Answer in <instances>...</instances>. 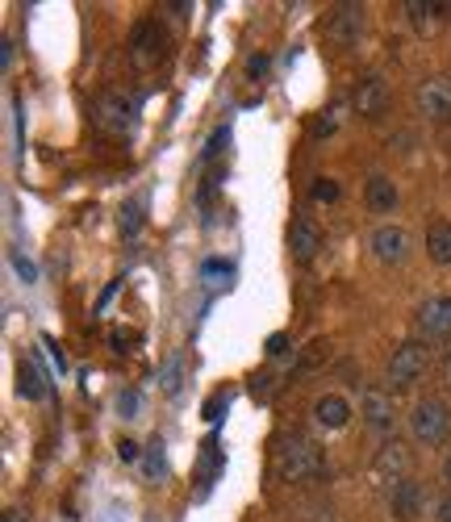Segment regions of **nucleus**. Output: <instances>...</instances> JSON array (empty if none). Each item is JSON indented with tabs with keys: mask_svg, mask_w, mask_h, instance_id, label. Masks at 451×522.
Wrapping results in <instances>:
<instances>
[{
	"mask_svg": "<svg viewBox=\"0 0 451 522\" xmlns=\"http://www.w3.org/2000/svg\"><path fill=\"white\" fill-rule=\"evenodd\" d=\"M443 481L451 485V452H447V460H443Z\"/></svg>",
	"mask_w": 451,
	"mask_h": 522,
	"instance_id": "c9c22d12",
	"label": "nucleus"
},
{
	"mask_svg": "<svg viewBox=\"0 0 451 522\" xmlns=\"http://www.w3.org/2000/svg\"><path fill=\"white\" fill-rule=\"evenodd\" d=\"M130 113H134V105H130L126 97H101L97 122H101L105 130H113V134H126V130H130Z\"/></svg>",
	"mask_w": 451,
	"mask_h": 522,
	"instance_id": "dca6fc26",
	"label": "nucleus"
},
{
	"mask_svg": "<svg viewBox=\"0 0 451 522\" xmlns=\"http://www.w3.org/2000/svg\"><path fill=\"white\" fill-rule=\"evenodd\" d=\"M318 251H322V226L301 213V218L289 226V255H293V264H314Z\"/></svg>",
	"mask_w": 451,
	"mask_h": 522,
	"instance_id": "6e6552de",
	"label": "nucleus"
},
{
	"mask_svg": "<svg viewBox=\"0 0 451 522\" xmlns=\"http://www.w3.org/2000/svg\"><path fill=\"white\" fill-rule=\"evenodd\" d=\"M42 347H51V360L59 364V372H67V355H63V351H59V347H55L51 339H42Z\"/></svg>",
	"mask_w": 451,
	"mask_h": 522,
	"instance_id": "7c9ffc66",
	"label": "nucleus"
},
{
	"mask_svg": "<svg viewBox=\"0 0 451 522\" xmlns=\"http://www.w3.org/2000/svg\"><path fill=\"white\" fill-rule=\"evenodd\" d=\"M360 30H364V5H339L335 17H330V38L339 46L360 42Z\"/></svg>",
	"mask_w": 451,
	"mask_h": 522,
	"instance_id": "4468645a",
	"label": "nucleus"
},
{
	"mask_svg": "<svg viewBox=\"0 0 451 522\" xmlns=\"http://www.w3.org/2000/svg\"><path fill=\"white\" fill-rule=\"evenodd\" d=\"M351 109L364 117V122H381L389 113V84L381 76H364L351 92Z\"/></svg>",
	"mask_w": 451,
	"mask_h": 522,
	"instance_id": "0eeeda50",
	"label": "nucleus"
},
{
	"mask_svg": "<svg viewBox=\"0 0 451 522\" xmlns=\"http://www.w3.org/2000/svg\"><path fill=\"white\" fill-rule=\"evenodd\" d=\"M426 368H431V347H426L422 339H406L393 355H389V393H406V389H414L422 376H426Z\"/></svg>",
	"mask_w": 451,
	"mask_h": 522,
	"instance_id": "f03ea898",
	"label": "nucleus"
},
{
	"mask_svg": "<svg viewBox=\"0 0 451 522\" xmlns=\"http://www.w3.org/2000/svg\"><path fill=\"white\" fill-rule=\"evenodd\" d=\"M447 431H451V410L443 406L439 397H422L418 406L410 410V435H414V443L435 447V443L447 439Z\"/></svg>",
	"mask_w": 451,
	"mask_h": 522,
	"instance_id": "7ed1b4c3",
	"label": "nucleus"
},
{
	"mask_svg": "<svg viewBox=\"0 0 451 522\" xmlns=\"http://www.w3.org/2000/svg\"><path fill=\"white\" fill-rule=\"evenodd\" d=\"M13 268L21 272V280H26V284H34V280H38V268L30 264V259H26V255H13Z\"/></svg>",
	"mask_w": 451,
	"mask_h": 522,
	"instance_id": "c85d7f7f",
	"label": "nucleus"
},
{
	"mask_svg": "<svg viewBox=\"0 0 451 522\" xmlns=\"http://www.w3.org/2000/svg\"><path fill=\"white\" fill-rule=\"evenodd\" d=\"M439 9H443V5H435V0H431V5H422V0H410V5H406V13H410V21H414L418 34H435V30H439V21H443Z\"/></svg>",
	"mask_w": 451,
	"mask_h": 522,
	"instance_id": "6ab92c4d",
	"label": "nucleus"
},
{
	"mask_svg": "<svg viewBox=\"0 0 451 522\" xmlns=\"http://www.w3.org/2000/svg\"><path fill=\"white\" fill-rule=\"evenodd\" d=\"M138 406H142V393L138 389H126L122 397H117V410H122V418H138Z\"/></svg>",
	"mask_w": 451,
	"mask_h": 522,
	"instance_id": "393cba45",
	"label": "nucleus"
},
{
	"mask_svg": "<svg viewBox=\"0 0 451 522\" xmlns=\"http://www.w3.org/2000/svg\"><path fill=\"white\" fill-rule=\"evenodd\" d=\"M314 422L322 426V431H343V426L351 422V406L343 393H322L314 401Z\"/></svg>",
	"mask_w": 451,
	"mask_h": 522,
	"instance_id": "ddd939ff",
	"label": "nucleus"
},
{
	"mask_svg": "<svg viewBox=\"0 0 451 522\" xmlns=\"http://www.w3.org/2000/svg\"><path fill=\"white\" fill-rule=\"evenodd\" d=\"M117 460H122V464H138L142 460V447L134 439H122V443H117Z\"/></svg>",
	"mask_w": 451,
	"mask_h": 522,
	"instance_id": "bb28decb",
	"label": "nucleus"
},
{
	"mask_svg": "<svg viewBox=\"0 0 451 522\" xmlns=\"http://www.w3.org/2000/svg\"><path fill=\"white\" fill-rule=\"evenodd\" d=\"M230 406V389H218V393H213L209 401H205V418L213 422V418H222V410Z\"/></svg>",
	"mask_w": 451,
	"mask_h": 522,
	"instance_id": "a878e982",
	"label": "nucleus"
},
{
	"mask_svg": "<svg viewBox=\"0 0 451 522\" xmlns=\"http://www.w3.org/2000/svg\"><path fill=\"white\" fill-rule=\"evenodd\" d=\"M389 510H393L397 522H414V518L426 510V493H422V485H418V481H401V485H393V489H389Z\"/></svg>",
	"mask_w": 451,
	"mask_h": 522,
	"instance_id": "f8f14e48",
	"label": "nucleus"
},
{
	"mask_svg": "<svg viewBox=\"0 0 451 522\" xmlns=\"http://www.w3.org/2000/svg\"><path fill=\"white\" fill-rule=\"evenodd\" d=\"M439 368H443V381H447V385H451V347H447V351H443V364H439Z\"/></svg>",
	"mask_w": 451,
	"mask_h": 522,
	"instance_id": "f704fd0d",
	"label": "nucleus"
},
{
	"mask_svg": "<svg viewBox=\"0 0 451 522\" xmlns=\"http://www.w3.org/2000/svg\"><path fill=\"white\" fill-rule=\"evenodd\" d=\"M426 255L435 259V264H451V222H435L426 230Z\"/></svg>",
	"mask_w": 451,
	"mask_h": 522,
	"instance_id": "a211bd4d",
	"label": "nucleus"
},
{
	"mask_svg": "<svg viewBox=\"0 0 451 522\" xmlns=\"http://www.w3.org/2000/svg\"><path fill=\"white\" fill-rule=\"evenodd\" d=\"M372 477L381 485H401L410 481V447L401 439H389L376 447V460H372Z\"/></svg>",
	"mask_w": 451,
	"mask_h": 522,
	"instance_id": "423d86ee",
	"label": "nucleus"
},
{
	"mask_svg": "<svg viewBox=\"0 0 451 522\" xmlns=\"http://www.w3.org/2000/svg\"><path fill=\"white\" fill-rule=\"evenodd\" d=\"M360 414L372 431H389L393 418H397V406H393V393L389 389H364L360 397Z\"/></svg>",
	"mask_w": 451,
	"mask_h": 522,
	"instance_id": "9b49d317",
	"label": "nucleus"
},
{
	"mask_svg": "<svg viewBox=\"0 0 451 522\" xmlns=\"http://www.w3.org/2000/svg\"><path fill=\"white\" fill-rule=\"evenodd\" d=\"M439 522H451V493H447L443 502H439Z\"/></svg>",
	"mask_w": 451,
	"mask_h": 522,
	"instance_id": "72a5a7b5",
	"label": "nucleus"
},
{
	"mask_svg": "<svg viewBox=\"0 0 451 522\" xmlns=\"http://www.w3.org/2000/svg\"><path fill=\"white\" fill-rule=\"evenodd\" d=\"M326 472H330L326 452H322L314 439L293 435V439H284V443L276 447V477H280V481H293V485H301V481H322Z\"/></svg>",
	"mask_w": 451,
	"mask_h": 522,
	"instance_id": "f257e3e1",
	"label": "nucleus"
},
{
	"mask_svg": "<svg viewBox=\"0 0 451 522\" xmlns=\"http://www.w3.org/2000/svg\"><path fill=\"white\" fill-rule=\"evenodd\" d=\"M418 113L426 117V122L435 126H447L451 122V76H431L418 84Z\"/></svg>",
	"mask_w": 451,
	"mask_h": 522,
	"instance_id": "39448f33",
	"label": "nucleus"
},
{
	"mask_svg": "<svg viewBox=\"0 0 451 522\" xmlns=\"http://www.w3.org/2000/svg\"><path fill=\"white\" fill-rule=\"evenodd\" d=\"M5 522H30V518H26V514H17V510H9V514H5Z\"/></svg>",
	"mask_w": 451,
	"mask_h": 522,
	"instance_id": "e433bc0d",
	"label": "nucleus"
},
{
	"mask_svg": "<svg viewBox=\"0 0 451 522\" xmlns=\"http://www.w3.org/2000/svg\"><path fill=\"white\" fill-rule=\"evenodd\" d=\"M122 230L130 234V239H134V234L142 230V205H138V201H130V205H122Z\"/></svg>",
	"mask_w": 451,
	"mask_h": 522,
	"instance_id": "b1692460",
	"label": "nucleus"
},
{
	"mask_svg": "<svg viewBox=\"0 0 451 522\" xmlns=\"http://www.w3.org/2000/svg\"><path fill=\"white\" fill-rule=\"evenodd\" d=\"M284 343H289L284 335H272V339H268V355H280V351H284Z\"/></svg>",
	"mask_w": 451,
	"mask_h": 522,
	"instance_id": "473e14b6",
	"label": "nucleus"
},
{
	"mask_svg": "<svg viewBox=\"0 0 451 522\" xmlns=\"http://www.w3.org/2000/svg\"><path fill=\"white\" fill-rule=\"evenodd\" d=\"M397 184L389 180V176H368V184H364V205L372 209V213H393L397 209Z\"/></svg>",
	"mask_w": 451,
	"mask_h": 522,
	"instance_id": "2eb2a0df",
	"label": "nucleus"
},
{
	"mask_svg": "<svg viewBox=\"0 0 451 522\" xmlns=\"http://www.w3.org/2000/svg\"><path fill=\"white\" fill-rule=\"evenodd\" d=\"M163 443H151V456H147V477L155 481V477H163V452H159Z\"/></svg>",
	"mask_w": 451,
	"mask_h": 522,
	"instance_id": "cd10ccee",
	"label": "nucleus"
},
{
	"mask_svg": "<svg viewBox=\"0 0 451 522\" xmlns=\"http://www.w3.org/2000/svg\"><path fill=\"white\" fill-rule=\"evenodd\" d=\"M372 255L376 259H381V264H401V259H406L410 255V239H406V230H401V226H376L372 230Z\"/></svg>",
	"mask_w": 451,
	"mask_h": 522,
	"instance_id": "9d476101",
	"label": "nucleus"
},
{
	"mask_svg": "<svg viewBox=\"0 0 451 522\" xmlns=\"http://www.w3.org/2000/svg\"><path fill=\"white\" fill-rule=\"evenodd\" d=\"M226 142H230V130H226V126H222V130H213V138L205 142V151H201V163H213V159H218Z\"/></svg>",
	"mask_w": 451,
	"mask_h": 522,
	"instance_id": "5701e85b",
	"label": "nucleus"
},
{
	"mask_svg": "<svg viewBox=\"0 0 451 522\" xmlns=\"http://www.w3.org/2000/svg\"><path fill=\"white\" fill-rule=\"evenodd\" d=\"M414 322L426 339H451V297H426Z\"/></svg>",
	"mask_w": 451,
	"mask_h": 522,
	"instance_id": "1a4fd4ad",
	"label": "nucleus"
},
{
	"mask_svg": "<svg viewBox=\"0 0 451 522\" xmlns=\"http://www.w3.org/2000/svg\"><path fill=\"white\" fill-rule=\"evenodd\" d=\"M268 71H272V55L268 51H251L247 55V80H268Z\"/></svg>",
	"mask_w": 451,
	"mask_h": 522,
	"instance_id": "412c9836",
	"label": "nucleus"
},
{
	"mask_svg": "<svg viewBox=\"0 0 451 522\" xmlns=\"http://www.w3.org/2000/svg\"><path fill=\"white\" fill-rule=\"evenodd\" d=\"M339 122H343V105H330L318 122H314V138H326V134H335L339 130Z\"/></svg>",
	"mask_w": 451,
	"mask_h": 522,
	"instance_id": "4be33fe9",
	"label": "nucleus"
},
{
	"mask_svg": "<svg viewBox=\"0 0 451 522\" xmlns=\"http://www.w3.org/2000/svg\"><path fill=\"white\" fill-rule=\"evenodd\" d=\"M163 55H168V34H163V26L155 17L138 21V26L130 30V59H134V67H155Z\"/></svg>",
	"mask_w": 451,
	"mask_h": 522,
	"instance_id": "20e7f679",
	"label": "nucleus"
},
{
	"mask_svg": "<svg viewBox=\"0 0 451 522\" xmlns=\"http://www.w3.org/2000/svg\"><path fill=\"white\" fill-rule=\"evenodd\" d=\"M17 393L26 397V401H42L46 397V376L38 372L34 360H21V368H17Z\"/></svg>",
	"mask_w": 451,
	"mask_h": 522,
	"instance_id": "f3484780",
	"label": "nucleus"
},
{
	"mask_svg": "<svg viewBox=\"0 0 451 522\" xmlns=\"http://www.w3.org/2000/svg\"><path fill=\"white\" fill-rule=\"evenodd\" d=\"M272 381H276V376H268V372H264V376H255V381H251V393L268 401V397H272Z\"/></svg>",
	"mask_w": 451,
	"mask_h": 522,
	"instance_id": "c756f323",
	"label": "nucleus"
},
{
	"mask_svg": "<svg viewBox=\"0 0 451 522\" xmlns=\"http://www.w3.org/2000/svg\"><path fill=\"white\" fill-rule=\"evenodd\" d=\"M9 63H13V42H0V67L9 71Z\"/></svg>",
	"mask_w": 451,
	"mask_h": 522,
	"instance_id": "2f4dec72",
	"label": "nucleus"
},
{
	"mask_svg": "<svg viewBox=\"0 0 451 522\" xmlns=\"http://www.w3.org/2000/svg\"><path fill=\"white\" fill-rule=\"evenodd\" d=\"M339 193H343V188H339L335 176H318L314 188H310V201L314 205H330V201H339Z\"/></svg>",
	"mask_w": 451,
	"mask_h": 522,
	"instance_id": "aec40b11",
	"label": "nucleus"
}]
</instances>
